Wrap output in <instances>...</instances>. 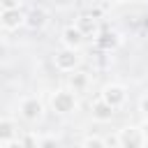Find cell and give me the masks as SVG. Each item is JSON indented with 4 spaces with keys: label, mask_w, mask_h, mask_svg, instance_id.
Masks as SVG:
<instances>
[{
    "label": "cell",
    "mask_w": 148,
    "mask_h": 148,
    "mask_svg": "<svg viewBox=\"0 0 148 148\" xmlns=\"http://www.w3.org/2000/svg\"><path fill=\"white\" fill-rule=\"evenodd\" d=\"M141 111H143V113H148V97H143V99H141Z\"/></svg>",
    "instance_id": "obj_19"
},
{
    "label": "cell",
    "mask_w": 148,
    "mask_h": 148,
    "mask_svg": "<svg viewBox=\"0 0 148 148\" xmlns=\"http://www.w3.org/2000/svg\"><path fill=\"white\" fill-rule=\"evenodd\" d=\"M76 28H79L83 35H92V32L97 30L95 16H90V14H83V16H79V23H76Z\"/></svg>",
    "instance_id": "obj_11"
},
{
    "label": "cell",
    "mask_w": 148,
    "mask_h": 148,
    "mask_svg": "<svg viewBox=\"0 0 148 148\" xmlns=\"http://www.w3.org/2000/svg\"><path fill=\"white\" fill-rule=\"evenodd\" d=\"M118 139H120V146H125V148H139V146L146 143V136H143L141 127H139V130H136V127H127V130L120 132Z\"/></svg>",
    "instance_id": "obj_3"
},
{
    "label": "cell",
    "mask_w": 148,
    "mask_h": 148,
    "mask_svg": "<svg viewBox=\"0 0 148 148\" xmlns=\"http://www.w3.org/2000/svg\"><path fill=\"white\" fill-rule=\"evenodd\" d=\"M18 143H23V146H37V139H32V136H23V139H18Z\"/></svg>",
    "instance_id": "obj_16"
},
{
    "label": "cell",
    "mask_w": 148,
    "mask_h": 148,
    "mask_svg": "<svg viewBox=\"0 0 148 148\" xmlns=\"http://www.w3.org/2000/svg\"><path fill=\"white\" fill-rule=\"evenodd\" d=\"M21 113H23V118H28V120H37V118L42 116V102L35 99V97L23 99V104H21Z\"/></svg>",
    "instance_id": "obj_6"
},
{
    "label": "cell",
    "mask_w": 148,
    "mask_h": 148,
    "mask_svg": "<svg viewBox=\"0 0 148 148\" xmlns=\"http://www.w3.org/2000/svg\"><path fill=\"white\" fill-rule=\"evenodd\" d=\"M116 2H130V0H116Z\"/></svg>",
    "instance_id": "obj_20"
},
{
    "label": "cell",
    "mask_w": 148,
    "mask_h": 148,
    "mask_svg": "<svg viewBox=\"0 0 148 148\" xmlns=\"http://www.w3.org/2000/svg\"><path fill=\"white\" fill-rule=\"evenodd\" d=\"M62 42H65V46H69V49H79V46L83 44V32H81L79 28L69 25V28L62 30Z\"/></svg>",
    "instance_id": "obj_8"
},
{
    "label": "cell",
    "mask_w": 148,
    "mask_h": 148,
    "mask_svg": "<svg viewBox=\"0 0 148 148\" xmlns=\"http://www.w3.org/2000/svg\"><path fill=\"white\" fill-rule=\"evenodd\" d=\"M53 143H58L53 136H49V139H42V141H37V146H53Z\"/></svg>",
    "instance_id": "obj_17"
},
{
    "label": "cell",
    "mask_w": 148,
    "mask_h": 148,
    "mask_svg": "<svg viewBox=\"0 0 148 148\" xmlns=\"http://www.w3.org/2000/svg\"><path fill=\"white\" fill-rule=\"evenodd\" d=\"M51 106H53V111H58V113H69V111H74L76 102H74V95H72L69 90H58V92L53 95V99H51Z\"/></svg>",
    "instance_id": "obj_1"
},
{
    "label": "cell",
    "mask_w": 148,
    "mask_h": 148,
    "mask_svg": "<svg viewBox=\"0 0 148 148\" xmlns=\"http://www.w3.org/2000/svg\"><path fill=\"white\" fill-rule=\"evenodd\" d=\"M76 65H79V53H76V49H69V46H67L65 51L56 53V67H58V69L72 72Z\"/></svg>",
    "instance_id": "obj_2"
},
{
    "label": "cell",
    "mask_w": 148,
    "mask_h": 148,
    "mask_svg": "<svg viewBox=\"0 0 148 148\" xmlns=\"http://www.w3.org/2000/svg\"><path fill=\"white\" fill-rule=\"evenodd\" d=\"M16 134V125L12 120H0V143H12Z\"/></svg>",
    "instance_id": "obj_10"
},
{
    "label": "cell",
    "mask_w": 148,
    "mask_h": 148,
    "mask_svg": "<svg viewBox=\"0 0 148 148\" xmlns=\"http://www.w3.org/2000/svg\"><path fill=\"white\" fill-rule=\"evenodd\" d=\"M0 23H2L7 30H16L21 23H25V16L21 14L18 7H16V9H2V14H0Z\"/></svg>",
    "instance_id": "obj_4"
},
{
    "label": "cell",
    "mask_w": 148,
    "mask_h": 148,
    "mask_svg": "<svg viewBox=\"0 0 148 148\" xmlns=\"http://www.w3.org/2000/svg\"><path fill=\"white\" fill-rule=\"evenodd\" d=\"M113 109H116V106H111L106 99H97V102L92 104V116H95L97 120H111V118H113Z\"/></svg>",
    "instance_id": "obj_9"
},
{
    "label": "cell",
    "mask_w": 148,
    "mask_h": 148,
    "mask_svg": "<svg viewBox=\"0 0 148 148\" xmlns=\"http://www.w3.org/2000/svg\"><path fill=\"white\" fill-rule=\"evenodd\" d=\"M83 83H86V76H83V74L72 76V86H76V88H79V86H83Z\"/></svg>",
    "instance_id": "obj_15"
},
{
    "label": "cell",
    "mask_w": 148,
    "mask_h": 148,
    "mask_svg": "<svg viewBox=\"0 0 148 148\" xmlns=\"http://www.w3.org/2000/svg\"><path fill=\"white\" fill-rule=\"evenodd\" d=\"M97 44H99L104 51H111V49L118 46V35H116V32H102V35L97 37Z\"/></svg>",
    "instance_id": "obj_12"
},
{
    "label": "cell",
    "mask_w": 148,
    "mask_h": 148,
    "mask_svg": "<svg viewBox=\"0 0 148 148\" xmlns=\"http://www.w3.org/2000/svg\"><path fill=\"white\" fill-rule=\"evenodd\" d=\"M102 99H106L111 106H120L125 102V88L123 86H106L102 92Z\"/></svg>",
    "instance_id": "obj_5"
},
{
    "label": "cell",
    "mask_w": 148,
    "mask_h": 148,
    "mask_svg": "<svg viewBox=\"0 0 148 148\" xmlns=\"http://www.w3.org/2000/svg\"><path fill=\"white\" fill-rule=\"evenodd\" d=\"M141 132H143V136H146V141H148V118L143 120V125H141Z\"/></svg>",
    "instance_id": "obj_18"
},
{
    "label": "cell",
    "mask_w": 148,
    "mask_h": 148,
    "mask_svg": "<svg viewBox=\"0 0 148 148\" xmlns=\"http://www.w3.org/2000/svg\"><path fill=\"white\" fill-rule=\"evenodd\" d=\"M46 9H42V7H32L30 12H28V16H25V25L28 28H32V30H37V28H42L44 23H46Z\"/></svg>",
    "instance_id": "obj_7"
},
{
    "label": "cell",
    "mask_w": 148,
    "mask_h": 148,
    "mask_svg": "<svg viewBox=\"0 0 148 148\" xmlns=\"http://www.w3.org/2000/svg\"><path fill=\"white\" fill-rule=\"evenodd\" d=\"M2 9H16L18 7V0H0Z\"/></svg>",
    "instance_id": "obj_14"
},
{
    "label": "cell",
    "mask_w": 148,
    "mask_h": 148,
    "mask_svg": "<svg viewBox=\"0 0 148 148\" xmlns=\"http://www.w3.org/2000/svg\"><path fill=\"white\" fill-rule=\"evenodd\" d=\"M83 146H95V148H102V146H104V141H102V139H92V136H90V139H86V141H83Z\"/></svg>",
    "instance_id": "obj_13"
}]
</instances>
